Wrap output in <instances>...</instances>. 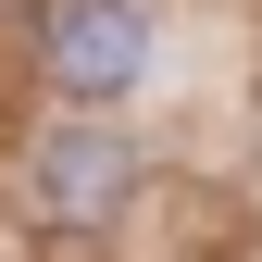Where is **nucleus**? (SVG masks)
Returning a JSON list of instances; mask_svg holds the SVG:
<instances>
[{
  "label": "nucleus",
  "mask_w": 262,
  "mask_h": 262,
  "mask_svg": "<svg viewBox=\"0 0 262 262\" xmlns=\"http://www.w3.org/2000/svg\"><path fill=\"white\" fill-rule=\"evenodd\" d=\"M125 187H138V150H125L113 125H62V138H38V162H25L38 225H113Z\"/></svg>",
  "instance_id": "f257e3e1"
},
{
  "label": "nucleus",
  "mask_w": 262,
  "mask_h": 262,
  "mask_svg": "<svg viewBox=\"0 0 262 262\" xmlns=\"http://www.w3.org/2000/svg\"><path fill=\"white\" fill-rule=\"evenodd\" d=\"M50 75L75 88V100H125V88L150 75L138 0H50Z\"/></svg>",
  "instance_id": "f03ea898"
}]
</instances>
